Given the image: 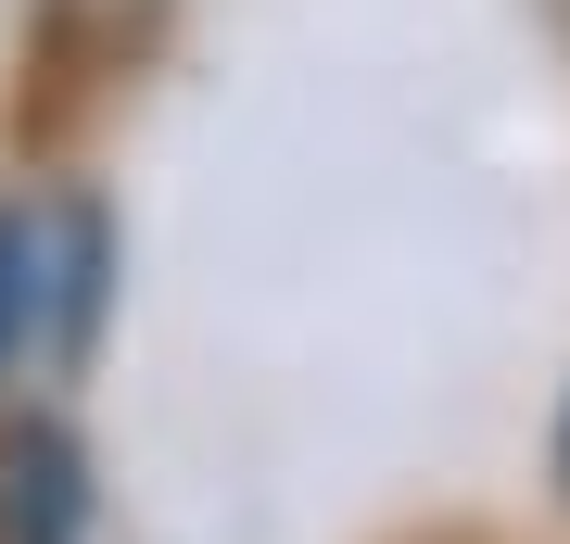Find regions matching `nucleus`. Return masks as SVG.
<instances>
[{
  "label": "nucleus",
  "instance_id": "obj_1",
  "mask_svg": "<svg viewBox=\"0 0 570 544\" xmlns=\"http://www.w3.org/2000/svg\"><path fill=\"white\" fill-rule=\"evenodd\" d=\"M77 506H89L77 494V444H63L51 418H26L13 444H0V532H13V544H63Z\"/></svg>",
  "mask_w": 570,
  "mask_h": 544
},
{
  "label": "nucleus",
  "instance_id": "obj_2",
  "mask_svg": "<svg viewBox=\"0 0 570 544\" xmlns=\"http://www.w3.org/2000/svg\"><path fill=\"white\" fill-rule=\"evenodd\" d=\"M39 317H51V216L0 202V380L39 355Z\"/></svg>",
  "mask_w": 570,
  "mask_h": 544
},
{
  "label": "nucleus",
  "instance_id": "obj_3",
  "mask_svg": "<svg viewBox=\"0 0 570 544\" xmlns=\"http://www.w3.org/2000/svg\"><path fill=\"white\" fill-rule=\"evenodd\" d=\"M558 468H570V431H558Z\"/></svg>",
  "mask_w": 570,
  "mask_h": 544
}]
</instances>
